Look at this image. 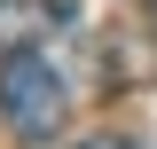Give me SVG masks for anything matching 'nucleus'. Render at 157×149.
Returning a JSON list of instances; mask_svg holds the SVG:
<instances>
[{"mask_svg":"<svg viewBox=\"0 0 157 149\" xmlns=\"http://www.w3.org/2000/svg\"><path fill=\"white\" fill-rule=\"evenodd\" d=\"M71 16V0H0V55L8 47H32L47 24H63Z\"/></svg>","mask_w":157,"mask_h":149,"instance_id":"nucleus-2","label":"nucleus"},{"mask_svg":"<svg viewBox=\"0 0 157 149\" xmlns=\"http://www.w3.org/2000/svg\"><path fill=\"white\" fill-rule=\"evenodd\" d=\"M78 149H134V141H118V133H94V141H78Z\"/></svg>","mask_w":157,"mask_h":149,"instance_id":"nucleus-3","label":"nucleus"},{"mask_svg":"<svg viewBox=\"0 0 157 149\" xmlns=\"http://www.w3.org/2000/svg\"><path fill=\"white\" fill-rule=\"evenodd\" d=\"M0 118L16 141H55L63 118H71V94H63L55 63L39 55V47H8L0 55Z\"/></svg>","mask_w":157,"mask_h":149,"instance_id":"nucleus-1","label":"nucleus"}]
</instances>
